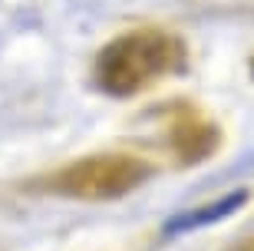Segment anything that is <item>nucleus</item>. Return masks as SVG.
Listing matches in <instances>:
<instances>
[{
    "mask_svg": "<svg viewBox=\"0 0 254 251\" xmlns=\"http://www.w3.org/2000/svg\"><path fill=\"white\" fill-rule=\"evenodd\" d=\"M182 63V47L165 33L142 30L116 40L99 56V83L116 96H129L142 86L155 83Z\"/></svg>",
    "mask_w": 254,
    "mask_h": 251,
    "instance_id": "f257e3e1",
    "label": "nucleus"
},
{
    "mask_svg": "<svg viewBox=\"0 0 254 251\" xmlns=\"http://www.w3.org/2000/svg\"><path fill=\"white\" fill-rule=\"evenodd\" d=\"M145 178V168L132 159H93L79 162L63 175V188L73 195H119L126 188L139 185Z\"/></svg>",
    "mask_w": 254,
    "mask_h": 251,
    "instance_id": "f03ea898",
    "label": "nucleus"
},
{
    "mask_svg": "<svg viewBox=\"0 0 254 251\" xmlns=\"http://www.w3.org/2000/svg\"><path fill=\"white\" fill-rule=\"evenodd\" d=\"M245 202H248L245 192H235V195L221 198V202H215V205H205V208H198V212H189V215H179V218H172V222L165 225V232H189V228H205V225L221 222V218H228L231 212H238V205H245Z\"/></svg>",
    "mask_w": 254,
    "mask_h": 251,
    "instance_id": "7ed1b4c3",
    "label": "nucleus"
}]
</instances>
